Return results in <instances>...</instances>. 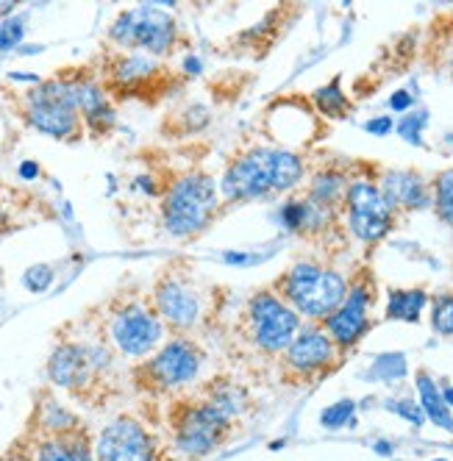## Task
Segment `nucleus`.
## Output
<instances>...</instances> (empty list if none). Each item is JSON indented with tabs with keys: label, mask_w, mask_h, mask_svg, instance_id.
<instances>
[{
	"label": "nucleus",
	"mask_w": 453,
	"mask_h": 461,
	"mask_svg": "<svg viewBox=\"0 0 453 461\" xmlns=\"http://www.w3.org/2000/svg\"><path fill=\"white\" fill-rule=\"evenodd\" d=\"M112 367L114 356L104 342L61 339L48 358V378L76 401L98 406L106 401Z\"/></svg>",
	"instance_id": "nucleus-1"
},
{
	"label": "nucleus",
	"mask_w": 453,
	"mask_h": 461,
	"mask_svg": "<svg viewBox=\"0 0 453 461\" xmlns=\"http://www.w3.org/2000/svg\"><path fill=\"white\" fill-rule=\"evenodd\" d=\"M250 337L258 350L270 356L284 353L301 331V314L286 306L276 292H258L248 303Z\"/></svg>",
	"instance_id": "nucleus-12"
},
{
	"label": "nucleus",
	"mask_w": 453,
	"mask_h": 461,
	"mask_svg": "<svg viewBox=\"0 0 453 461\" xmlns=\"http://www.w3.org/2000/svg\"><path fill=\"white\" fill-rule=\"evenodd\" d=\"M376 450L386 456V453H390V445H386V442H378V445H376Z\"/></svg>",
	"instance_id": "nucleus-39"
},
{
	"label": "nucleus",
	"mask_w": 453,
	"mask_h": 461,
	"mask_svg": "<svg viewBox=\"0 0 453 461\" xmlns=\"http://www.w3.org/2000/svg\"><path fill=\"white\" fill-rule=\"evenodd\" d=\"M431 206L437 209L439 220L453 228V170H445L431 184Z\"/></svg>",
	"instance_id": "nucleus-25"
},
{
	"label": "nucleus",
	"mask_w": 453,
	"mask_h": 461,
	"mask_svg": "<svg viewBox=\"0 0 453 461\" xmlns=\"http://www.w3.org/2000/svg\"><path fill=\"white\" fill-rule=\"evenodd\" d=\"M431 325L442 337H453V292L437 294L431 306Z\"/></svg>",
	"instance_id": "nucleus-27"
},
{
	"label": "nucleus",
	"mask_w": 453,
	"mask_h": 461,
	"mask_svg": "<svg viewBox=\"0 0 453 461\" xmlns=\"http://www.w3.org/2000/svg\"><path fill=\"white\" fill-rule=\"evenodd\" d=\"M20 173H23V178H34L40 170H37V164H23V170H20Z\"/></svg>",
	"instance_id": "nucleus-36"
},
{
	"label": "nucleus",
	"mask_w": 453,
	"mask_h": 461,
	"mask_svg": "<svg viewBox=\"0 0 453 461\" xmlns=\"http://www.w3.org/2000/svg\"><path fill=\"white\" fill-rule=\"evenodd\" d=\"M426 303H429V294L423 289H395V292H390L386 317L403 320V322H417Z\"/></svg>",
	"instance_id": "nucleus-24"
},
{
	"label": "nucleus",
	"mask_w": 453,
	"mask_h": 461,
	"mask_svg": "<svg viewBox=\"0 0 453 461\" xmlns=\"http://www.w3.org/2000/svg\"><path fill=\"white\" fill-rule=\"evenodd\" d=\"M101 84L114 101H156L170 86V70L153 56L112 50L104 56Z\"/></svg>",
	"instance_id": "nucleus-8"
},
{
	"label": "nucleus",
	"mask_w": 453,
	"mask_h": 461,
	"mask_svg": "<svg viewBox=\"0 0 453 461\" xmlns=\"http://www.w3.org/2000/svg\"><path fill=\"white\" fill-rule=\"evenodd\" d=\"M84 422L76 411H70L68 406H61L53 394L42 392L34 406V417L28 420V431L31 437H59V434H70L78 431Z\"/></svg>",
	"instance_id": "nucleus-19"
},
{
	"label": "nucleus",
	"mask_w": 453,
	"mask_h": 461,
	"mask_svg": "<svg viewBox=\"0 0 453 461\" xmlns=\"http://www.w3.org/2000/svg\"><path fill=\"white\" fill-rule=\"evenodd\" d=\"M442 398H445L448 409H453V386H445V389H442Z\"/></svg>",
	"instance_id": "nucleus-37"
},
{
	"label": "nucleus",
	"mask_w": 453,
	"mask_h": 461,
	"mask_svg": "<svg viewBox=\"0 0 453 461\" xmlns=\"http://www.w3.org/2000/svg\"><path fill=\"white\" fill-rule=\"evenodd\" d=\"M390 106H393L395 112H406V109L412 106V95H409V92H395V95L390 97Z\"/></svg>",
	"instance_id": "nucleus-34"
},
{
	"label": "nucleus",
	"mask_w": 453,
	"mask_h": 461,
	"mask_svg": "<svg viewBox=\"0 0 453 461\" xmlns=\"http://www.w3.org/2000/svg\"><path fill=\"white\" fill-rule=\"evenodd\" d=\"M345 192H348V181L334 173V170H326V173H317L312 178V186H309V201H314L317 206H326V209H337V203L342 201L345 203Z\"/></svg>",
	"instance_id": "nucleus-23"
},
{
	"label": "nucleus",
	"mask_w": 453,
	"mask_h": 461,
	"mask_svg": "<svg viewBox=\"0 0 453 461\" xmlns=\"http://www.w3.org/2000/svg\"><path fill=\"white\" fill-rule=\"evenodd\" d=\"M25 34V23L20 17H9L0 23V53H9L23 42Z\"/></svg>",
	"instance_id": "nucleus-29"
},
{
	"label": "nucleus",
	"mask_w": 453,
	"mask_h": 461,
	"mask_svg": "<svg viewBox=\"0 0 453 461\" xmlns=\"http://www.w3.org/2000/svg\"><path fill=\"white\" fill-rule=\"evenodd\" d=\"M304 178V158L289 150L253 148L229 164L222 176L225 201H250L267 192H289Z\"/></svg>",
	"instance_id": "nucleus-2"
},
{
	"label": "nucleus",
	"mask_w": 453,
	"mask_h": 461,
	"mask_svg": "<svg viewBox=\"0 0 453 461\" xmlns=\"http://www.w3.org/2000/svg\"><path fill=\"white\" fill-rule=\"evenodd\" d=\"M314 104H317V109H320L322 114L331 117V120H342L345 112L350 109L348 97H345L342 89H340V81H331L329 86L317 89V92H314Z\"/></svg>",
	"instance_id": "nucleus-26"
},
{
	"label": "nucleus",
	"mask_w": 453,
	"mask_h": 461,
	"mask_svg": "<svg viewBox=\"0 0 453 461\" xmlns=\"http://www.w3.org/2000/svg\"><path fill=\"white\" fill-rule=\"evenodd\" d=\"M220 206L214 181L206 173H186L176 178L161 197V225L170 237H195L212 222Z\"/></svg>",
	"instance_id": "nucleus-7"
},
{
	"label": "nucleus",
	"mask_w": 453,
	"mask_h": 461,
	"mask_svg": "<svg viewBox=\"0 0 453 461\" xmlns=\"http://www.w3.org/2000/svg\"><path fill=\"white\" fill-rule=\"evenodd\" d=\"M14 9H17L14 0H0V23L9 20V17L14 14Z\"/></svg>",
	"instance_id": "nucleus-35"
},
{
	"label": "nucleus",
	"mask_w": 453,
	"mask_h": 461,
	"mask_svg": "<svg viewBox=\"0 0 453 461\" xmlns=\"http://www.w3.org/2000/svg\"><path fill=\"white\" fill-rule=\"evenodd\" d=\"M204 350L195 339L189 337H173L161 345L153 356H148L131 370V384L137 392L159 398V394H173L184 386H189L198 378L204 367Z\"/></svg>",
	"instance_id": "nucleus-6"
},
{
	"label": "nucleus",
	"mask_w": 453,
	"mask_h": 461,
	"mask_svg": "<svg viewBox=\"0 0 453 461\" xmlns=\"http://www.w3.org/2000/svg\"><path fill=\"white\" fill-rule=\"evenodd\" d=\"M417 392H420V409H423V414L437 428H445L448 434H453V414L429 373H417Z\"/></svg>",
	"instance_id": "nucleus-22"
},
{
	"label": "nucleus",
	"mask_w": 453,
	"mask_h": 461,
	"mask_svg": "<svg viewBox=\"0 0 453 461\" xmlns=\"http://www.w3.org/2000/svg\"><path fill=\"white\" fill-rule=\"evenodd\" d=\"M23 120L59 142H78L86 134L70 76L37 81L34 89H28L23 97Z\"/></svg>",
	"instance_id": "nucleus-3"
},
{
	"label": "nucleus",
	"mask_w": 453,
	"mask_h": 461,
	"mask_svg": "<svg viewBox=\"0 0 453 461\" xmlns=\"http://www.w3.org/2000/svg\"><path fill=\"white\" fill-rule=\"evenodd\" d=\"M9 225V217H6V212L4 209H0V230H4Z\"/></svg>",
	"instance_id": "nucleus-38"
},
{
	"label": "nucleus",
	"mask_w": 453,
	"mask_h": 461,
	"mask_svg": "<svg viewBox=\"0 0 453 461\" xmlns=\"http://www.w3.org/2000/svg\"><path fill=\"white\" fill-rule=\"evenodd\" d=\"M353 411H356L353 401H340V403L329 406L326 411L320 414V422H322V428H331V431H337V428H345L353 420Z\"/></svg>",
	"instance_id": "nucleus-28"
},
{
	"label": "nucleus",
	"mask_w": 453,
	"mask_h": 461,
	"mask_svg": "<svg viewBox=\"0 0 453 461\" xmlns=\"http://www.w3.org/2000/svg\"><path fill=\"white\" fill-rule=\"evenodd\" d=\"M170 445L184 458H204L231 437V420H225L204 398H176L168 409Z\"/></svg>",
	"instance_id": "nucleus-5"
},
{
	"label": "nucleus",
	"mask_w": 453,
	"mask_h": 461,
	"mask_svg": "<svg viewBox=\"0 0 453 461\" xmlns=\"http://www.w3.org/2000/svg\"><path fill=\"white\" fill-rule=\"evenodd\" d=\"M345 209H348V228L356 240L367 245L384 240L395 222V209L386 201L381 186L370 181H353L345 192Z\"/></svg>",
	"instance_id": "nucleus-13"
},
{
	"label": "nucleus",
	"mask_w": 453,
	"mask_h": 461,
	"mask_svg": "<svg viewBox=\"0 0 453 461\" xmlns=\"http://www.w3.org/2000/svg\"><path fill=\"white\" fill-rule=\"evenodd\" d=\"M337 345L326 334V328H301L298 337L284 350V373L293 378H312L320 370L334 365Z\"/></svg>",
	"instance_id": "nucleus-16"
},
{
	"label": "nucleus",
	"mask_w": 453,
	"mask_h": 461,
	"mask_svg": "<svg viewBox=\"0 0 453 461\" xmlns=\"http://www.w3.org/2000/svg\"><path fill=\"white\" fill-rule=\"evenodd\" d=\"M426 122H429V114H426V112L409 114V117H403V120L398 122V134H401L406 142H412V145H423V140H420V131L426 128Z\"/></svg>",
	"instance_id": "nucleus-30"
},
{
	"label": "nucleus",
	"mask_w": 453,
	"mask_h": 461,
	"mask_svg": "<svg viewBox=\"0 0 453 461\" xmlns=\"http://www.w3.org/2000/svg\"><path fill=\"white\" fill-rule=\"evenodd\" d=\"M109 42L117 50H131L145 56H168L178 45V23L156 9V4H145L137 9L120 12V17L109 28Z\"/></svg>",
	"instance_id": "nucleus-10"
},
{
	"label": "nucleus",
	"mask_w": 453,
	"mask_h": 461,
	"mask_svg": "<svg viewBox=\"0 0 453 461\" xmlns=\"http://www.w3.org/2000/svg\"><path fill=\"white\" fill-rule=\"evenodd\" d=\"M276 294L309 320L326 322L345 301L348 284L337 270L301 261L276 281Z\"/></svg>",
	"instance_id": "nucleus-4"
},
{
	"label": "nucleus",
	"mask_w": 453,
	"mask_h": 461,
	"mask_svg": "<svg viewBox=\"0 0 453 461\" xmlns=\"http://www.w3.org/2000/svg\"><path fill=\"white\" fill-rule=\"evenodd\" d=\"M12 450L23 456V461H98L95 458V437L86 425L59 437L25 434Z\"/></svg>",
	"instance_id": "nucleus-15"
},
{
	"label": "nucleus",
	"mask_w": 453,
	"mask_h": 461,
	"mask_svg": "<svg viewBox=\"0 0 453 461\" xmlns=\"http://www.w3.org/2000/svg\"><path fill=\"white\" fill-rule=\"evenodd\" d=\"M25 286L31 289V292H45L50 284H53V270L48 267V265H37V267H31L28 273H25Z\"/></svg>",
	"instance_id": "nucleus-31"
},
{
	"label": "nucleus",
	"mask_w": 453,
	"mask_h": 461,
	"mask_svg": "<svg viewBox=\"0 0 453 461\" xmlns=\"http://www.w3.org/2000/svg\"><path fill=\"white\" fill-rule=\"evenodd\" d=\"M201 398L209 401L225 420H237L248 411L250 406V398H248V392L240 386V384H231V381H225V378H217V381H209L201 392Z\"/></svg>",
	"instance_id": "nucleus-21"
},
{
	"label": "nucleus",
	"mask_w": 453,
	"mask_h": 461,
	"mask_svg": "<svg viewBox=\"0 0 453 461\" xmlns=\"http://www.w3.org/2000/svg\"><path fill=\"white\" fill-rule=\"evenodd\" d=\"M109 345L128 358H148L161 348L165 322L150 298H114L106 317Z\"/></svg>",
	"instance_id": "nucleus-9"
},
{
	"label": "nucleus",
	"mask_w": 453,
	"mask_h": 461,
	"mask_svg": "<svg viewBox=\"0 0 453 461\" xmlns=\"http://www.w3.org/2000/svg\"><path fill=\"white\" fill-rule=\"evenodd\" d=\"M73 92H76V106L84 120V128L89 137H106L117 125V112L109 92L104 84L92 76H70Z\"/></svg>",
	"instance_id": "nucleus-18"
},
{
	"label": "nucleus",
	"mask_w": 453,
	"mask_h": 461,
	"mask_svg": "<svg viewBox=\"0 0 453 461\" xmlns=\"http://www.w3.org/2000/svg\"><path fill=\"white\" fill-rule=\"evenodd\" d=\"M150 303H153L159 320L165 322L176 337H184L186 331H192V325H195L201 317L198 292L173 270H165L156 278V284L150 289Z\"/></svg>",
	"instance_id": "nucleus-14"
},
{
	"label": "nucleus",
	"mask_w": 453,
	"mask_h": 461,
	"mask_svg": "<svg viewBox=\"0 0 453 461\" xmlns=\"http://www.w3.org/2000/svg\"><path fill=\"white\" fill-rule=\"evenodd\" d=\"M381 192L393 209H426L431 203V192L426 181L412 170H393L384 176Z\"/></svg>",
	"instance_id": "nucleus-20"
},
{
	"label": "nucleus",
	"mask_w": 453,
	"mask_h": 461,
	"mask_svg": "<svg viewBox=\"0 0 453 461\" xmlns=\"http://www.w3.org/2000/svg\"><path fill=\"white\" fill-rule=\"evenodd\" d=\"M98 461H173L170 447L134 414H117L95 437Z\"/></svg>",
	"instance_id": "nucleus-11"
},
{
	"label": "nucleus",
	"mask_w": 453,
	"mask_h": 461,
	"mask_svg": "<svg viewBox=\"0 0 453 461\" xmlns=\"http://www.w3.org/2000/svg\"><path fill=\"white\" fill-rule=\"evenodd\" d=\"M367 134H376V137H386L393 131V117H376L365 125Z\"/></svg>",
	"instance_id": "nucleus-32"
},
{
	"label": "nucleus",
	"mask_w": 453,
	"mask_h": 461,
	"mask_svg": "<svg viewBox=\"0 0 453 461\" xmlns=\"http://www.w3.org/2000/svg\"><path fill=\"white\" fill-rule=\"evenodd\" d=\"M367 309H370V292L365 284L348 286V294L342 306L326 320V334L331 337V342L345 350L353 348L367 331Z\"/></svg>",
	"instance_id": "nucleus-17"
},
{
	"label": "nucleus",
	"mask_w": 453,
	"mask_h": 461,
	"mask_svg": "<svg viewBox=\"0 0 453 461\" xmlns=\"http://www.w3.org/2000/svg\"><path fill=\"white\" fill-rule=\"evenodd\" d=\"M398 414H403L409 422H414V425H420V422H423V409H420V406H414V403H395L393 406Z\"/></svg>",
	"instance_id": "nucleus-33"
}]
</instances>
